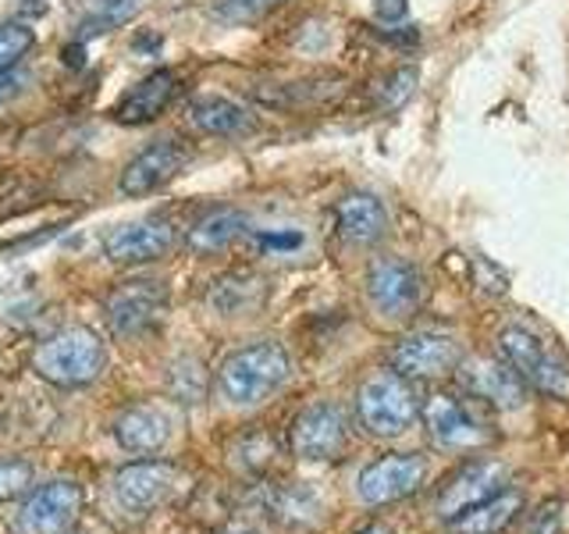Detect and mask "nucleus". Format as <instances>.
<instances>
[{
  "label": "nucleus",
  "instance_id": "19",
  "mask_svg": "<svg viewBox=\"0 0 569 534\" xmlns=\"http://www.w3.org/2000/svg\"><path fill=\"white\" fill-rule=\"evenodd\" d=\"M174 93H178L174 71L171 68H157L121 97V103L114 107V118L121 125H147V121L164 115V107L174 100Z\"/></svg>",
  "mask_w": 569,
  "mask_h": 534
},
{
  "label": "nucleus",
  "instance_id": "17",
  "mask_svg": "<svg viewBox=\"0 0 569 534\" xmlns=\"http://www.w3.org/2000/svg\"><path fill=\"white\" fill-rule=\"evenodd\" d=\"M114 438L124 453H139L150 456L160 453L171 438V417L160 406L150 403H136L129 409H121L114 421Z\"/></svg>",
  "mask_w": 569,
  "mask_h": 534
},
{
  "label": "nucleus",
  "instance_id": "36",
  "mask_svg": "<svg viewBox=\"0 0 569 534\" xmlns=\"http://www.w3.org/2000/svg\"><path fill=\"white\" fill-rule=\"evenodd\" d=\"M356 534H396L388 524H367L363 531H356Z\"/></svg>",
  "mask_w": 569,
  "mask_h": 534
},
{
  "label": "nucleus",
  "instance_id": "2",
  "mask_svg": "<svg viewBox=\"0 0 569 534\" xmlns=\"http://www.w3.org/2000/svg\"><path fill=\"white\" fill-rule=\"evenodd\" d=\"M107 367V346L89 328H64L36 346L32 370L58 388H82L97 382Z\"/></svg>",
  "mask_w": 569,
  "mask_h": 534
},
{
  "label": "nucleus",
  "instance_id": "22",
  "mask_svg": "<svg viewBox=\"0 0 569 534\" xmlns=\"http://www.w3.org/2000/svg\"><path fill=\"white\" fill-rule=\"evenodd\" d=\"M239 236H246V214L213 210L196 228H189V246L196 254H218V249H228Z\"/></svg>",
  "mask_w": 569,
  "mask_h": 534
},
{
  "label": "nucleus",
  "instance_id": "27",
  "mask_svg": "<svg viewBox=\"0 0 569 534\" xmlns=\"http://www.w3.org/2000/svg\"><path fill=\"white\" fill-rule=\"evenodd\" d=\"M32 43H36V36L26 22L0 26V71H11L18 61L26 58Z\"/></svg>",
  "mask_w": 569,
  "mask_h": 534
},
{
  "label": "nucleus",
  "instance_id": "7",
  "mask_svg": "<svg viewBox=\"0 0 569 534\" xmlns=\"http://www.w3.org/2000/svg\"><path fill=\"white\" fill-rule=\"evenodd\" d=\"M289 445L299 459L328 463L349 445V421L338 403H310L289 427Z\"/></svg>",
  "mask_w": 569,
  "mask_h": 534
},
{
  "label": "nucleus",
  "instance_id": "13",
  "mask_svg": "<svg viewBox=\"0 0 569 534\" xmlns=\"http://www.w3.org/2000/svg\"><path fill=\"white\" fill-rule=\"evenodd\" d=\"M427 477V463L417 453H391L373 459L370 467L360 474V495L367 506H388L399 503V498L420 492Z\"/></svg>",
  "mask_w": 569,
  "mask_h": 534
},
{
  "label": "nucleus",
  "instance_id": "28",
  "mask_svg": "<svg viewBox=\"0 0 569 534\" xmlns=\"http://www.w3.org/2000/svg\"><path fill=\"white\" fill-rule=\"evenodd\" d=\"M32 477L36 471L29 459H0V503L22 495L32 485Z\"/></svg>",
  "mask_w": 569,
  "mask_h": 534
},
{
  "label": "nucleus",
  "instance_id": "33",
  "mask_svg": "<svg viewBox=\"0 0 569 534\" xmlns=\"http://www.w3.org/2000/svg\"><path fill=\"white\" fill-rule=\"evenodd\" d=\"M263 246H278V249H289V246H299L302 236L299 231H284V236H278V231H263V236H257Z\"/></svg>",
  "mask_w": 569,
  "mask_h": 534
},
{
  "label": "nucleus",
  "instance_id": "9",
  "mask_svg": "<svg viewBox=\"0 0 569 534\" xmlns=\"http://www.w3.org/2000/svg\"><path fill=\"white\" fill-rule=\"evenodd\" d=\"M509 492V467L498 459H480V463H467L462 471H456L449 481L441 485V492L435 495V510L445 521L467 513L488 498Z\"/></svg>",
  "mask_w": 569,
  "mask_h": 534
},
{
  "label": "nucleus",
  "instance_id": "6",
  "mask_svg": "<svg viewBox=\"0 0 569 534\" xmlns=\"http://www.w3.org/2000/svg\"><path fill=\"white\" fill-rule=\"evenodd\" d=\"M367 299L388 320L413 317L423 303V275L402 257H381L367 267Z\"/></svg>",
  "mask_w": 569,
  "mask_h": 534
},
{
  "label": "nucleus",
  "instance_id": "4",
  "mask_svg": "<svg viewBox=\"0 0 569 534\" xmlns=\"http://www.w3.org/2000/svg\"><path fill=\"white\" fill-rule=\"evenodd\" d=\"M420 417L431 442L445 453H473L491 442V427L473 414L470 396L462 392H431L420 399Z\"/></svg>",
  "mask_w": 569,
  "mask_h": 534
},
{
  "label": "nucleus",
  "instance_id": "32",
  "mask_svg": "<svg viewBox=\"0 0 569 534\" xmlns=\"http://www.w3.org/2000/svg\"><path fill=\"white\" fill-rule=\"evenodd\" d=\"M22 86H26V76H18V71H0V103H8L11 97L22 93Z\"/></svg>",
  "mask_w": 569,
  "mask_h": 534
},
{
  "label": "nucleus",
  "instance_id": "1",
  "mask_svg": "<svg viewBox=\"0 0 569 534\" xmlns=\"http://www.w3.org/2000/svg\"><path fill=\"white\" fill-rule=\"evenodd\" d=\"M292 360L274 338H257L231 349L218 367V388L231 406H257L289 382Z\"/></svg>",
  "mask_w": 569,
  "mask_h": 534
},
{
  "label": "nucleus",
  "instance_id": "29",
  "mask_svg": "<svg viewBox=\"0 0 569 534\" xmlns=\"http://www.w3.org/2000/svg\"><path fill=\"white\" fill-rule=\"evenodd\" d=\"M281 4H289V0H221L218 11H221V18H228V22L246 26V22H257V18L278 11Z\"/></svg>",
  "mask_w": 569,
  "mask_h": 534
},
{
  "label": "nucleus",
  "instance_id": "15",
  "mask_svg": "<svg viewBox=\"0 0 569 534\" xmlns=\"http://www.w3.org/2000/svg\"><path fill=\"white\" fill-rule=\"evenodd\" d=\"M178 243V231L171 221H160V218H147V221H129V225H118L103 236V257L111 264H150L168 257Z\"/></svg>",
  "mask_w": 569,
  "mask_h": 534
},
{
  "label": "nucleus",
  "instance_id": "5",
  "mask_svg": "<svg viewBox=\"0 0 569 534\" xmlns=\"http://www.w3.org/2000/svg\"><path fill=\"white\" fill-rule=\"evenodd\" d=\"M498 346H502V356L530 388L556 399H569V364L541 335H533L530 328L520 325H509L498 335Z\"/></svg>",
  "mask_w": 569,
  "mask_h": 534
},
{
  "label": "nucleus",
  "instance_id": "26",
  "mask_svg": "<svg viewBox=\"0 0 569 534\" xmlns=\"http://www.w3.org/2000/svg\"><path fill=\"white\" fill-rule=\"evenodd\" d=\"M417 82H420L417 65H402V68H396L391 76H385V79L378 82V89H373V97H378L381 107H399L402 100L413 97Z\"/></svg>",
  "mask_w": 569,
  "mask_h": 534
},
{
  "label": "nucleus",
  "instance_id": "35",
  "mask_svg": "<svg viewBox=\"0 0 569 534\" xmlns=\"http://www.w3.org/2000/svg\"><path fill=\"white\" fill-rule=\"evenodd\" d=\"M136 50H157L160 47V40L157 36H136V43H132Z\"/></svg>",
  "mask_w": 569,
  "mask_h": 534
},
{
  "label": "nucleus",
  "instance_id": "10",
  "mask_svg": "<svg viewBox=\"0 0 569 534\" xmlns=\"http://www.w3.org/2000/svg\"><path fill=\"white\" fill-rule=\"evenodd\" d=\"M178 488V467L164 459H139L114 474V498L124 513L147 516L160 510Z\"/></svg>",
  "mask_w": 569,
  "mask_h": 534
},
{
  "label": "nucleus",
  "instance_id": "30",
  "mask_svg": "<svg viewBox=\"0 0 569 534\" xmlns=\"http://www.w3.org/2000/svg\"><path fill=\"white\" fill-rule=\"evenodd\" d=\"M274 513H281L284 521H299V516H313L317 506L302 488H284L274 495Z\"/></svg>",
  "mask_w": 569,
  "mask_h": 534
},
{
  "label": "nucleus",
  "instance_id": "25",
  "mask_svg": "<svg viewBox=\"0 0 569 534\" xmlns=\"http://www.w3.org/2000/svg\"><path fill=\"white\" fill-rule=\"evenodd\" d=\"M168 388L178 403H203L207 396V374L203 364L192 360V356H182L168 367Z\"/></svg>",
  "mask_w": 569,
  "mask_h": 534
},
{
  "label": "nucleus",
  "instance_id": "24",
  "mask_svg": "<svg viewBox=\"0 0 569 534\" xmlns=\"http://www.w3.org/2000/svg\"><path fill=\"white\" fill-rule=\"evenodd\" d=\"M260 296H263V289H260V281H257V278L231 275V278H224V281L213 285L210 303H213V307H218L221 314L236 317V314L253 310L257 303H260Z\"/></svg>",
  "mask_w": 569,
  "mask_h": 534
},
{
  "label": "nucleus",
  "instance_id": "11",
  "mask_svg": "<svg viewBox=\"0 0 569 534\" xmlns=\"http://www.w3.org/2000/svg\"><path fill=\"white\" fill-rule=\"evenodd\" d=\"M168 310V285L157 278H132L121 281L118 289L107 296V320H111L114 335H139L153 328Z\"/></svg>",
  "mask_w": 569,
  "mask_h": 534
},
{
  "label": "nucleus",
  "instance_id": "21",
  "mask_svg": "<svg viewBox=\"0 0 569 534\" xmlns=\"http://www.w3.org/2000/svg\"><path fill=\"white\" fill-rule=\"evenodd\" d=\"M520 510H523V495L509 488L502 495L488 498V503L452 516V531L456 534H502L516 516H520Z\"/></svg>",
  "mask_w": 569,
  "mask_h": 534
},
{
  "label": "nucleus",
  "instance_id": "8",
  "mask_svg": "<svg viewBox=\"0 0 569 534\" xmlns=\"http://www.w3.org/2000/svg\"><path fill=\"white\" fill-rule=\"evenodd\" d=\"M456 382L470 399L488 403L491 409H520L527 403V382L512 370L509 360L491 356H462Z\"/></svg>",
  "mask_w": 569,
  "mask_h": 534
},
{
  "label": "nucleus",
  "instance_id": "37",
  "mask_svg": "<svg viewBox=\"0 0 569 534\" xmlns=\"http://www.w3.org/2000/svg\"><path fill=\"white\" fill-rule=\"evenodd\" d=\"M22 11H26V14H43V11H47V4H40V0H26Z\"/></svg>",
  "mask_w": 569,
  "mask_h": 534
},
{
  "label": "nucleus",
  "instance_id": "12",
  "mask_svg": "<svg viewBox=\"0 0 569 534\" xmlns=\"http://www.w3.org/2000/svg\"><path fill=\"white\" fill-rule=\"evenodd\" d=\"M462 364V349L452 335L441 332H413L391 349V370H399L402 378H445L456 374Z\"/></svg>",
  "mask_w": 569,
  "mask_h": 534
},
{
  "label": "nucleus",
  "instance_id": "31",
  "mask_svg": "<svg viewBox=\"0 0 569 534\" xmlns=\"http://www.w3.org/2000/svg\"><path fill=\"white\" fill-rule=\"evenodd\" d=\"M373 14H378V22L385 26H399L409 14V0H373Z\"/></svg>",
  "mask_w": 569,
  "mask_h": 534
},
{
  "label": "nucleus",
  "instance_id": "23",
  "mask_svg": "<svg viewBox=\"0 0 569 534\" xmlns=\"http://www.w3.org/2000/svg\"><path fill=\"white\" fill-rule=\"evenodd\" d=\"M139 8H142V0H89L79 22V40H89V36L111 32L124 22H132Z\"/></svg>",
  "mask_w": 569,
  "mask_h": 534
},
{
  "label": "nucleus",
  "instance_id": "34",
  "mask_svg": "<svg viewBox=\"0 0 569 534\" xmlns=\"http://www.w3.org/2000/svg\"><path fill=\"white\" fill-rule=\"evenodd\" d=\"M61 58H64V65H68V68H86V40L68 43Z\"/></svg>",
  "mask_w": 569,
  "mask_h": 534
},
{
  "label": "nucleus",
  "instance_id": "20",
  "mask_svg": "<svg viewBox=\"0 0 569 534\" xmlns=\"http://www.w3.org/2000/svg\"><path fill=\"white\" fill-rule=\"evenodd\" d=\"M189 118L200 132L207 136H242L253 129V115L246 111L242 103L218 97V93H203L189 103Z\"/></svg>",
  "mask_w": 569,
  "mask_h": 534
},
{
  "label": "nucleus",
  "instance_id": "14",
  "mask_svg": "<svg viewBox=\"0 0 569 534\" xmlns=\"http://www.w3.org/2000/svg\"><path fill=\"white\" fill-rule=\"evenodd\" d=\"M82 510V488L76 481H50L36 488L22 510H18V527L26 534H64L79 521Z\"/></svg>",
  "mask_w": 569,
  "mask_h": 534
},
{
  "label": "nucleus",
  "instance_id": "3",
  "mask_svg": "<svg viewBox=\"0 0 569 534\" xmlns=\"http://www.w3.org/2000/svg\"><path fill=\"white\" fill-rule=\"evenodd\" d=\"M420 399L399 370H378L356 392V421L373 438H399L417 424Z\"/></svg>",
  "mask_w": 569,
  "mask_h": 534
},
{
  "label": "nucleus",
  "instance_id": "18",
  "mask_svg": "<svg viewBox=\"0 0 569 534\" xmlns=\"http://www.w3.org/2000/svg\"><path fill=\"white\" fill-rule=\"evenodd\" d=\"M335 225H338V236L346 243L373 246L378 239H385V231H388V210L378 196L349 192L335 207Z\"/></svg>",
  "mask_w": 569,
  "mask_h": 534
},
{
  "label": "nucleus",
  "instance_id": "16",
  "mask_svg": "<svg viewBox=\"0 0 569 534\" xmlns=\"http://www.w3.org/2000/svg\"><path fill=\"white\" fill-rule=\"evenodd\" d=\"M189 165V150L174 139H160L153 147H147L139 157H132L121 171V192L124 196H150L164 182Z\"/></svg>",
  "mask_w": 569,
  "mask_h": 534
}]
</instances>
